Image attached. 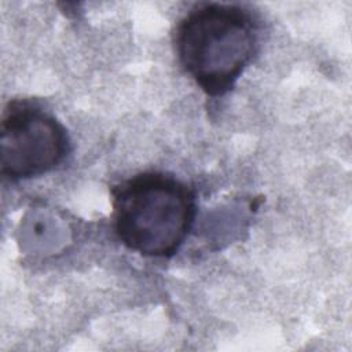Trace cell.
<instances>
[{
  "instance_id": "cell-2",
  "label": "cell",
  "mask_w": 352,
  "mask_h": 352,
  "mask_svg": "<svg viewBox=\"0 0 352 352\" xmlns=\"http://www.w3.org/2000/svg\"><path fill=\"white\" fill-rule=\"evenodd\" d=\"M113 227L129 250L170 258L186 242L197 214L195 191L173 175L148 170L111 187Z\"/></svg>"
},
{
  "instance_id": "cell-1",
  "label": "cell",
  "mask_w": 352,
  "mask_h": 352,
  "mask_svg": "<svg viewBox=\"0 0 352 352\" xmlns=\"http://www.w3.org/2000/svg\"><path fill=\"white\" fill-rule=\"evenodd\" d=\"M258 23L238 4L201 3L177 23L175 44L179 62L210 98L234 89L258 52Z\"/></svg>"
},
{
  "instance_id": "cell-3",
  "label": "cell",
  "mask_w": 352,
  "mask_h": 352,
  "mask_svg": "<svg viewBox=\"0 0 352 352\" xmlns=\"http://www.w3.org/2000/svg\"><path fill=\"white\" fill-rule=\"evenodd\" d=\"M65 125L41 104L28 99L10 100L0 124V173L19 182L56 169L69 155Z\"/></svg>"
}]
</instances>
